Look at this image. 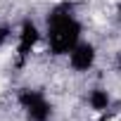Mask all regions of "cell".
<instances>
[{
  "label": "cell",
  "mask_w": 121,
  "mask_h": 121,
  "mask_svg": "<svg viewBox=\"0 0 121 121\" xmlns=\"http://www.w3.org/2000/svg\"><path fill=\"white\" fill-rule=\"evenodd\" d=\"M109 104H112L109 90H104V88H93V90L88 93V107H90L93 112L104 114V112L109 109Z\"/></svg>",
  "instance_id": "cell-5"
},
{
  "label": "cell",
  "mask_w": 121,
  "mask_h": 121,
  "mask_svg": "<svg viewBox=\"0 0 121 121\" xmlns=\"http://www.w3.org/2000/svg\"><path fill=\"white\" fill-rule=\"evenodd\" d=\"M95 59H97L95 45L88 43V40H78L74 45V50L69 52V67L74 71H90L93 64H95Z\"/></svg>",
  "instance_id": "cell-4"
},
{
  "label": "cell",
  "mask_w": 121,
  "mask_h": 121,
  "mask_svg": "<svg viewBox=\"0 0 121 121\" xmlns=\"http://www.w3.org/2000/svg\"><path fill=\"white\" fill-rule=\"evenodd\" d=\"M114 67H116V71H121V50H119L116 57H114Z\"/></svg>",
  "instance_id": "cell-6"
},
{
  "label": "cell",
  "mask_w": 121,
  "mask_h": 121,
  "mask_svg": "<svg viewBox=\"0 0 121 121\" xmlns=\"http://www.w3.org/2000/svg\"><path fill=\"white\" fill-rule=\"evenodd\" d=\"M17 102L24 109L29 121H50V116H52V104H50V100L40 90L24 88V90H19Z\"/></svg>",
  "instance_id": "cell-2"
},
{
  "label": "cell",
  "mask_w": 121,
  "mask_h": 121,
  "mask_svg": "<svg viewBox=\"0 0 121 121\" xmlns=\"http://www.w3.org/2000/svg\"><path fill=\"white\" fill-rule=\"evenodd\" d=\"M119 14H121V7H119Z\"/></svg>",
  "instance_id": "cell-8"
},
{
  "label": "cell",
  "mask_w": 121,
  "mask_h": 121,
  "mask_svg": "<svg viewBox=\"0 0 121 121\" xmlns=\"http://www.w3.org/2000/svg\"><path fill=\"white\" fill-rule=\"evenodd\" d=\"M5 38H7V31H5V29H0V45H3Z\"/></svg>",
  "instance_id": "cell-7"
},
{
  "label": "cell",
  "mask_w": 121,
  "mask_h": 121,
  "mask_svg": "<svg viewBox=\"0 0 121 121\" xmlns=\"http://www.w3.org/2000/svg\"><path fill=\"white\" fill-rule=\"evenodd\" d=\"M40 40V31L36 26V22L31 19H24L22 22V29L17 33V67H24L26 64V59L31 57L36 43Z\"/></svg>",
  "instance_id": "cell-3"
},
{
  "label": "cell",
  "mask_w": 121,
  "mask_h": 121,
  "mask_svg": "<svg viewBox=\"0 0 121 121\" xmlns=\"http://www.w3.org/2000/svg\"><path fill=\"white\" fill-rule=\"evenodd\" d=\"M81 22L74 14V7L69 3L57 5L48 14V45L52 55H69L74 45L81 40Z\"/></svg>",
  "instance_id": "cell-1"
}]
</instances>
